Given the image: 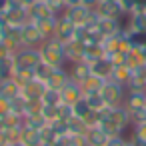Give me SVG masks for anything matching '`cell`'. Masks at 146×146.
Instances as JSON below:
<instances>
[{"label":"cell","mask_w":146,"mask_h":146,"mask_svg":"<svg viewBox=\"0 0 146 146\" xmlns=\"http://www.w3.org/2000/svg\"><path fill=\"white\" fill-rule=\"evenodd\" d=\"M104 100L106 106H122L124 98H126V86L114 82V80H104L100 92H98Z\"/></svg>","instance_id":"cell-3"},{"label":"cell","mask_w":146,"mask_h":146,"mask_svg":"<svg viewBox=\"0 0 146 146\" xmlns=\"http://www.w3.org/2000/svg\"><path fill=\"white\" fill-rule=\"evenodd\" d=\"M2 42L12 54L14 52H18L20 48H24V44H22V38H20V28H16V26H8L6 24V32H4V36H2Z\"/></svg>","instance_id":"cell-13"},{"label":"cell","mask_w":146,"mask_h":146,"mask_svg":"<svg viewBox=\"0 0 146 146\" xmlns=\"http://www.w3.org/2000/svg\"><path fill=\"white\" fill-rule=\"evenodd\" d=\"M130 140H134L136 146H146V120L130 126Z\"/></svg>","instance_id":"cell-27"},{"label":"cell","mask_w":146,"mask_h":146,"mask_svg":"<svg viewBox=\"0 0 146 146\" xmlns=\"http://www.w3.org/2000/svg\"><path fill=\"white\" fill-rule=\"evenodd\" d=\"M86 130H88V126L84 124V120H80L76 116H70L66 120V132L68 134H86Z\"/></svg>","instance_id":"cell-30"},{"label":"cell","mask_w":146,"mask_h":146,"mask_svg":"<svg viewBox=\"0 0 146 146\" xmlns=\"http://www.w3.org/2000/svg\"><path fill=\"white\" fill-rule=\"evenodd\" d=\"M130 126V114L124 106H106L104 110H100L98 128H102L108 136H124Z\"/></svg>","instance_id":"cell-1"},{"label":"cell","mask_w":146,"mask_h":146,"mask_svg":"<svg viewBox=\"0 0 146 146\" xmlns=\"http://www.w3.org/2000/svg\"><path fill=\"white\" fill-rule=\"evenodd\" d=\"M124 28V18H100L96 20V32L102 36V38H108V36H114V34H120Z\"/></svg>","instance_id":"cell-8"},{"label":"cell","mask_w":146,"mask_h":146,"mask_svg":"<svg viewBox=\"0 0 146 146\" xmlns=\"http://www.w3.org/2000/svg\"><path fill=\"white\" fill-rule=\"evenodd\" d=\"M40 62H42V58H40V50L38 48L24 46L18 52H14V64H16V68H30V70H34Z\"/></svg>","instance_id":"cell-5"},{"label":"cell","mask_w":146,"mask_h":146,"mask_svg":"<svg viewBox=\"0 0 146 146\" xmlns=\"http://www.w3.org/2000/svg\"><path fill=\"white\" fill-rule=\"evenodd\" d=\"M68 82H70L68 66H60V68H54V70H52L50 78L46 80V86H48V88H54V90H62Z\"/></svg>","instance_id":"cell-15"},{"label":"cell","mask_w":146,"mask_h":146,"mask_svg":"<svg viewBox=\"0 0 146 146\" xmlns=\"http://www.w3.org/2000/svg\"><path fill=\"white\" fill-rule=\"evenodd\" d=\"M102 84H104V80H102L100 76L90 74V76L80 84V88H82V94H84V96H90V94H98L100 88H102Z\"/></svg>","instance_id":"cell-25"},{"label":"cell","mask_w":146,"mask_h":146,"mask_svg":"<svg viewBox=\"0 0 146 146\" xmlns=\"http://www.w3.org/2000/svg\"><path fill=\"white\" fill-rule=\"evenodd\" d=\"M4 18V22L8 26H24L26 22H30V14H28V6H22V4H16L12 0H8V6L4 8V12L0 14Z\"/></svg>","instance_id":"cell-4"},{"label":"cell","mask_w":146,"mask_h":146,"mask_svg":"<svg viewBox=\"0 0 146 146\" xmlns=\"http://www.w3.org/2000/svg\"><path fill=\"white\" fill-rule=\"evenodd\" d=\"M52 66H48L46 62H40L36 68H34V76L38 78V80H42V82H46L48 78H50V74H52Z\"/></svg>","instance_id":"cell-37"},{"label":"cell","mask_w":146,"mask_h":146,"mask_svg":"<svg viewBox=\"0 0 146 146\" xmlns=\"http://www.w3.org/2000/svg\"><path fill=\"white\" fill-rule=\"evenodd\" d=\"M42 114H44V118L48 120V124L58 122V120H60V106H48V104H44V106H42Z\"/></svg>","instance_id":"cell-36"},{"label":"cell","mask_w":146,"mask_h":146,"mask_svg":"<svg viewBox=\"0 0 146 146\" xmlns=\"http://www.w3.org/2000/svg\"><path fill=\"white\" fill-rule=\"evenodd\" d=\"M100 18H126L128 14H124V10H122V6H120V2L116 0V2H102L96 6V10H94Z\"/></svg>","instance_id":"cell-12"},{"label":"cell","mask_w":146,"mask_h":146,"mask_svg":"<svg viewBox=\"0 0 146 146\" xmlns=\"http://www.w3.org/2000/svg\"><path fill=\"white\" fill-rule=\"evenodd\" d=\"M8 112H12V106H10V100L0 96V118H4Z\"/></svg>","instance_id":"cell-40"},{"label":"cell","mask_w":146,"mask_h":146,"mask_svg":"<svg viewBox=\"0 0 146 146\" xmlns=\"http://www.w3.org/2000/svg\"><path fill=\"white\" fill-rule=\"evenodd\" d=\"M70 22H74L76 26H86L94 16H96V12L92 10V8H88V6H84V4H76V6H68L64 12H62Z\"/></svg>","instance_id":"cell-6"},{"label":"cell","mask_w":146,"mask_h":146,"mask_svg":"<svg viewBox=\"0 0 146 146\" xmlns=\"http://www.w3.org/2000/svg\"><path fill=\"white\" fill-rule=\"evenodd\" d=\"M104 2H116V0H104Z\"/></svg>","instance_id":"cell-50"},{"label":"cell","mask_w":146,"mask_h":146,"mask_svg":"<svg viewBox=\"0 0 146 146\" xmlns=\"http://www.w3.org/2000/svg\"><path fill=\"white\" fill-rule=\"evenodd\" d=\"M136 8H140V10H146V0H138ZM136 8H134V10H136ZM134 10H132V12H134Z\"/></svg>","instance_id":"cell-46"},{"label":"cell","mask_w":146,"mask_h":146,"mask_svg":"<svg viewBox=\"0 0 146 146\" xmlns=\"http://www.w3.org/2000/svg\"><path fill=\"white\" fill-rule=\"evenodd\" d=\"M102 2V0H82V4L84 6H88V8H92V10H96V6Z\"/></svg>","instance_id":"cell-43"},{"label":"cell","mask_w":146,"mask_h":146,"mask_svg":"<svg viewBox=\"0 0 146 146\" xmlns=\"http://www.w3.org/2000/svg\"><path fill=\"white\" fill-rule=\"evenodd\" d=\"M10 146H24L22 142H16V144H10Z\"/></svg>","instance_id":"cell-49"},{"label":"cell","mask_w":146,"mask_h":146,"mask_svg":"<svg viewBox=\"0 0 146 146\" xmlns=\"http://www.w3.org/2000/svg\"><path fill=\"white\" fill-rule=\"evenodd\" d=\"M122 106L128 110L130 116L146 110V90H126V98Z\"/></svg>","instance_id":"cell-7"},{"label":"cell","mask_w":146,"mask_h":146,"mask_svg":"<svg viewBox=\"0 0 146 146\" xmlns=\"http://www.w3.org/2000/svg\"><path fill=\"white\" fill-rule=\"evenodd\" d=\"M38 50H40L42 62H46V64L52 66V68H60V66H66V64H68V62H66V52H64V44H62L60 40H56V38L44 40V42L38 46Z\"/></svg>","instance_id":"cell-2"},{"label":"cell","mask_w":146,"mask_h":146,"mask_svg":"<svg viewBox=\"0 0 146 146\" xmlns=\"http://www.w3.org/2000/svg\"><path fill=\"white\" fill-rule=\"evenodd\" d=\"M56 20H58V16H50V18H44V20H32L36 26H38V30H40V34L44 36V40H48V38H54V34H56Z\"/></svg>","instance_id":"cell-23"},{"label":"cell","mask_w":146,"mask_h":146,"mask_svg":"<svg viewBox=\"0 0 146 146\" xmlns=\"http://www.w3.org/2000/svg\"><path fill=\"white\" fill-rule=\"evenodd\" d=\"M84 98H86L88 106H90L92 110H96V112H100V110L106 108V104H104V100H102L100 94H90V96H84Z\"/></svg>","instance_id":"cell-38"},{"label":"cell","mask_w":146,"mask_h":146,"mask_svg":"<svg viewBox=\"0 0 146 146\" xmlns=\"http://www.w3.org/2000/svg\"><path fill=\"white\" fill-rule=\"evenodd\" d=\"M0 132H4V122H2V118H0Z\"/></svg>","instance_id":"cell-48"},{"label":"cell","mask_w":146,"mask_h":146,"mask_svg":"<svg viewBox=\"0 0 146 146\" xmlns=\"http://www.w3.org/2000/svg\"><path fill=\"white\" fill-rule=\"evenodd\" d=\"M60 96H62V104H66V106H72L74 102H78L84 94H82V88H80V84H76V82H68L62 90H60Z\"/></svg>","instance_id":"cell-18"},{"label":"cell","mask_w":146,"mask_h":146,"mask_svg":"<svg viewBox=\"0 0 146 146\" xmlns=\"http://www.w3.org/2000/svg\"><path fill=\"white\" fill-rule=\"evenodd\" d=\"M46 82H42V80H38V78H34L32 82H28V84H24L22 86V90H20V96H24L26 100H32V98H42L44 96V92H46Z\"/></svg>","instance_id":"cell-17"},{"label":"cell","mask_w":146,"mask_h":146,"mask_svg":"<svg viewBox=\"0 0 146 146\" xmlns=\"http://www.w3.org/2000/svg\"><path fill=\"white\" fill-rule=\"evenodd\" d=\"M44 2H46L56 14H62V12L66 10V2H64V0H44Z\"/></svg>","instance_id":"cell-39"},{"label":"cell","mask_w":146,"mask_h":146,"mask_svg":"<svg viewBox=\"0 0 146 146\" xmlns=\"http://www.w3.org/2000/svg\"><path fill=\"white\" fill-rule=\"evenodd\" d=\"M124 146H136V142L130 140V138H126V144H124Z\"/></svg>","instance_id":"cell-47"},{"label":"cell","mask_w":146,"mask_h":146,"mask_svg":"<svg viewBox=\"0 0 146 146\" xmlns=\"http://www.w3.org/2000/svg\"><path fill=\"white\" fill-rule=\"evenodd\" d=\"M130 76H132V70H130L126 64H120V66H114V68H112V76H110L108 80H114V82L126 86V84L130 82Z\"/></svg>","instance_id":"cell-26"},{"label":"cell","mask_w":146,"mask_h":146,"mask_svg":"<svg viewBox=\"0 0 146 146\" xmlns=\"http://www.w3.org/2000/svg\"><path fill=\"white\" fill-rule=\"evenodd\" d=\"M108 138H110V136H108L102 128H98V126H94V128H88V130H86L88 146H106Z\"/></svg>","instance_id":"cell-24"},{"label":"cell","mask_w":146,"mask_h":146,"mask_svg":"<svg viewBox=\"0 0 146 146\" xmlns=\"http://www.w3.org/2000/svg\"><path fill=\"white\" fill-rule=\"evenodd\" d=\"M126 144V136H110L106 146H124Z\"/></svg>","instance_id":"cell-42"},{"label":"cell","mask_w":146,"mask_h":146,"mask_svg":"<svg viewBox=\"0 0 146 146\" xmlns=\"http://www.w3.org/2000/svg\"><path fill=\"white\" fill-rule=\"evenodd\" d=\"M28 14H30V20H44V18H50V16H58L44 0H34V2L28 6Z\"/></svg>","instance_id":"cell-16"},{"label":"cell","mask_w":146,"mask_h":146,"mask_svg":"<svg viewBox=\"0 0 146 146\" xmlns=\"http://www.w3.org/2000/svg\"><path fill=\"white\" fill-rule=\"evenodd\" d=\"M20 38H22V44L24 46H30V48H38L44 42V36L40 34L38 26L32 20L26 22L24 26H20Z\"/></svg>","instance_id":"cell-10"},{"label":"cell","mask_w":146,"mask_h":146,"mask_svg":"<svg viewBox=\"0 0 146 146\" xmlns=\"http://www.w3.org/2000/svg\"><path fill=\"white\" fill-rule=\"evenodd\" d=\"M14 68H16V64H14V54L8 56V58H4V60H0V80L12 78Z\"/></svg>","instance_id":"cell-31"},{"label":"cell","mask_w":146,"mask_h":146,"mask_svg":"<svg viewBox=\"0 0 146 146\" xmlns=\"http://www.w3.org/2000/svg\"><path fill=\"white\" fill-rule=\"evenodd\" d=\"M42 102H44V104H48V106H60V104H62L60 90L46 88V92H44V96H42Z\"/></svg>","instance_id":"cell-35"},{"label":"cell","mask_w":146,"mask_h":146,"mask_svg":"<svg viewBox=\"0 0 146 146\" xmlns=\"http://www.w3.org/2000/svg\"><path fill=\"white\" fill-rule=\"evenodd\" d=\"M120 2V6H122V10H124V14H130L134 8H136V4H138V0H118Z\"/></svg>","instance_id":"cell-41"},{"label":"cell","mask_w":146,"mask_h":146,"mask_svg":"<svg viewBox=\"0 0 146 146\" xmlns=\"http://www.w3.org/2000/svg\"><path fill=\"white\" fill-rule=\"evenodd\" d=\"M66 2V8L68 6H76V4H82V0H64Z\"/></svg>","instance_id":"cell-45"},{"label":"cell","mask_w":146,"mask_h":146,"mask_svg":"<svg viewBox=\"0 0 146 146\" xmlns=\"http://www.w3.org/2000/svg\"><path fill=\"white\" fill-rule=\"evenodd\" d=\"M24 124L30 126V128H34V130H42V128L48 126V120L44 118V114H42V110H40V112H36V114L24 116Z\"/></svg>","instance_id":"cell-29"},{"label":"cell","mask_w":146,"mask_h":146,"mask_svg":"<svg viewBox=\"0 0 146 146\" xmlns=\"http://www.w3.org/2000/svg\"><path fill=\"white\" fill-rule=\"evenodd\" d=\"M20 90H22V86H20V84H18L14 78L0 80V96H4V98L12 100V98L20 96Z\"/></svg>","instance_id":"cell-22"},{"label":"cell","mask_w":146,"mask_h":146,"mask_svg":"<svg viewBox=\"0 0 146 146\" xmlns=\"http://www.w3.org/2000/svg\"><path fill=\"white\" fill-rule=\"evenodd\" d=\"M70 110H72V116H76V118H80V120H82V118H84V116H86V114H88V112H90L92 108L88 106L86 98L82 96V98H80L78 102H74V104L70 106Z\"/></svg>","instance_id":"cell-34"},{"label":"cell","mask_w":146,"mask_h":146,"mask_svg":"<svg viewBox=\"0 0 146 146\" xmlns=\"http://www.w3.org/2000/svg\"><path fill=\"white\" fill-rule=\"evenodd\" d=\"M20 142H22L24 146H40V144H42L40 130H34V128L22 124V128H20Z\"/></svg>","instance_id":"cell-21"},{"label":"cell","mask_w":146,"mask_h":146,"mask_svg":"<svg viewBox=\"0 0 146 146\" xmlns=\"http://www.w3.org/2000/svg\"><path fill=\"white\" fill-rule=\"evenodd\" d=\"M76 24L74 22H70L64 14H58V20H56V34H54V38L56 40H60L62 44H66V42H70V40H74L76 38Z\"/></svg>","instance_id":"cell-9"},{"label":"cell","mask_w":146,"mask_h":146,"mask_svg":"<svg viewBox=\"0 0 146 146\" xmlns=\"http://www.w3.org/2000/svg\"><path fill=\"white\" fill-rule=\"evenodd\" d=\"M4 32H6V22H4V18H2V16H0V40H2Z\"/></svg>","instance_id":"cell-44"},{"label":"cell","mask_w":146,"mask_h":146,"mask_svg":"<svg viewBox=\"0 0 146 146\" xmlns=\"http://www.w3.org/2000/svg\"><path fill=\"white\" fill-rule=\"evenodd\" d=\"M12 78L20 84V86H24V84H28V82H32L36 76H34V70H30V68H14V74H12Z\"/></svg>","instance_id":"cell-32"},{"label":"cell","mask_w":146,"mask_h":146,"mask_svg":"<svg viewBox=\"0 0 146 146\" xmlns=\"http://www.w3.org/2000/svg\"><path fill=\"white\" fill-rule=\"evenodd\" d=\"M64 52H66V62L70 64V62H76V60L84 58L86 46H84V42H80V40L74 38V40H70V42L64 44Z\"/></svg>","instance_id":"cell-19"},{"label":"cell","mask_w":146,"mask_h":146,"mask_svg":"<svg viewBox=\"0 0 146 146\" xmlns=\"http://www.w3.org/2000/svg\"><path fill=\"white\" fill-rule=\"evenodd\" d=\"M112 62L108 60V56H102V58H96L94 62H92V74H96V76H100L102 80H108L110 76H112Z\"/></svg>","instance_id":"cell-20"},{"label":"cell","mask_w":146,"mask_h":146,"mask_svg":"<svg viewBox=\"0 0 146 146\" xmlns=\"http://www.w3.org/2000/svg\"><path fill=\"white\" fill-rule=\"evenodd\" d=\"M66 66H68V72H70V80L76 82V84H82L92 74V64L88 60H76V62L66 64Z\"/></svg>","instance_id":"cell-11"},{"label":"cell","mask_w":146,"mask_h":146,"mask_svg":"<svg viewBox=\"0 0 146 146\" xmlns=\"http://www.w3.org/2000/svg\"><path fill=\"white\" fill-rule=\"evenodd\" d=\"M124 26L130 32H146V10L136 8L134 12H130L124 20Z\"/></svg>","instance_id":"cell-14"},{"label":"cell","mask_w":146,"mask_h":146,"mask_svg":"<svg viewBox=\"0 0 146 146\" xmlns=\"http://www.w3.org/2000/svg\"><path fill=\"white\" fill-rule=\"evenodd\" d=\"M2 122H4V130L20 128V126L24 124V116H20V114H16V112H8V114L2 118Z\"/></svg>","instance_id":"cell-33"},{"label":"cell","mask_w":146,"mask_h":146,"mask_svg":"<svg viewBox=\"0 0 146 146\" xmlns=\"http://www.w3.org/2000/svg\"><path fill=\"white\" fill-rule=\"evenodd\" d=\"M144 62H146V60H144V56H142V54H140V52H138L134 46H132V48L126 52V60H124V64H126L130 70H138V68H140Z\"/></svg>","instance_id":"cell-28"}]
</instances>
